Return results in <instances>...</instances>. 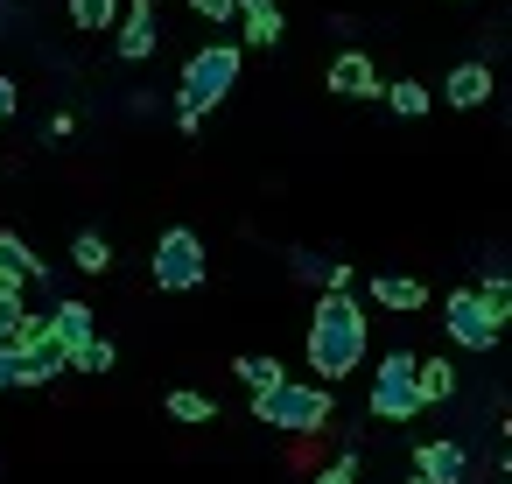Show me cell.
Returning a JSON list of instances; mask_svg holds the SVG:
<instances>
[{"label": "cell", "mask_w": 512, "mask_h": 484, "mask_svg": "<svg viewBox=\"0 0 512 484\" xmlns=\"http://www.w3.org/2000/svg\"><path fill=\"white\" fill-rule=\"evenodd\" d=\"M365 344H372L365 309L351 295H323L316 316H309V372H316V386H337L344 372H358L365 365Z\"/></svg>", "instance_id": "obj_1"}, {"label": "cell", "mask_w": 512, "mask_h": 484, "mask_svg": "<svg viewBox=\"0 0 512 484\" xmlns=\"http://www.w3.org/2000/svg\"><path fill=\"white\" fill-rule=\"evenodd\" d=\"M239 71H246L239 43H204V50L183 64V78H176V134H197L204 113L239 92Z\"/></svg>", "instance_id": "obj_2"}, {"label": "cell", "mask_w": 512, "mask_h": 484, "mask_svg": "<svg viewBox=\"0 0 512 484\" xmlns=\"http://www.w3.org/2000/svg\"><path fill=\"white\" fill-rule=\"evenodd\" d=\"M253 421L288 428V435H323V428H330V386H316V379H281L274 393H253Z\"/></svg>", "instance_id": "obj_3"}, {"label": "cell", "mask_w": 512, "mask_h": 484, "mask_svg": "<svg viewBox=\"0 0 512 484\" xmlns=\"http://www.w3.org/2000/svg\"><path fill=\"white\" fill-rule=\"evenodd\" d=\"M204 274H211L204 239H197L190 225H169V232L155 239V288H162V295H197Z\"/></svg>", "instance_id": "obj_4"}, {"label": "cell", "mask_w": 512, "mask_h": 484, "mask_svg": "<svg viewBox=\"0 0 512 484\" xmlns=\"http://www.w3.org/2000/svg\"><path fill=\"white\" fill-rule=\"evenodd\" d=\"M442 323H449V337L463 344V351H498V337H505V309H491L477 288H456L449 302H442Z\"/></svg>", "instance_id": "obj_5"}, {"label": "cell", "mask_w": 512, "mask_h": 484, "mask_svg": "<svg viewBox=\"0 0 512 484\" xmlns=\"http://www.w3.org/2000/svg\"><path fill=\"white\" fill-rule=\"evenodd\" d=\"M365 407H372L379 421H414V414H421V393H414V351H386V358H379Z\"/></svg>", "instance_id": "obj_6"}, {"label": "cell", "mask_w": 512, "mask_h": 484, "mask_svg": "<svg viewBox=\"0 0 512 484\" xmlns=\"http://www.w3.org/2000/svg\"><path fill=\"white\" fill-rule=\"evenodd\" d=\"M323 85H330L344 106H358V99H379L386 78H379V64H372L365 50H344V57H330V78H323Z\"/></svg>", "instance_id": "obj_7"}, {"label": "cell", "mask_w": 512, "mask_h": 484, "mask_svg": "<svg viewBox=\"0 0 512 484\" xmlns=\"http://www.w3.org/2000/svg\"><path fill=\"white\" fill-rule=\"evenodd\" d=\"M442 106H456V113H477L484 99H491V64L484 57H470V64H449V78H442V92H435Z\"/></svg>", "instance_id": "obj_8"}, {"label": "cell", "mask_w": 512, "mask_h": 484, "mask_svg": "<svg viewBox=\"0 0 512 484\" xmlns=\"http://www.w3.org/2000/svg\"><path fill=\"white\" fill-rule=\"evenodd\" d=\"M113 29H120V64H148L155 43H162V29H155V0H134L127 22H113Z\"/></svg>", "instance_id": "obj_9"}, {"label": "cell", "mask_w": 512, "mask_h": 484, "mask_svg": "<svg viewBox=\"0 0 512 484\" xmlns=\"http://www.w3.org/2000/svg\"><path fill=\"white\" fill-rule=\"evenodd\" d=\"M85 337H99V330H92V302L64 295V302L50 309V323H43V344H50V351H71V344H85Z\"/></svg>", "instance_id": "obj_10"}, {"label": "cell", "mask_w": 512, "mask_h": 484, "mask_svg": "<svg viewBox=\"0 0 512 484\" xmlns=\"http://www.w3.org/2000/svg\"><path fill=\"white\" fill-rule=\"evenodd\" d=\"M414 477H421V484H463V477H470L463 442H421V449H414Z\"/></svg>", "instance_id": "obj_11"}, {"label": "cell", "mask_w": 512, "mask_h": 484, "mask_svg": "<svg viewBox=\"0 0 512 484\" xmlns=\"http://www.w3.org/2000/svg\"><path fill=\"white\" fill-rule=\"evenodd\" d=\"M232 15H239V36L253 50H274L281 43V8H274V0H232Z\"/></svg>", "instance_id": "obj_12"}, {"label": "cell", "mask_w": 512, "mask_h": 484, "mask_svg": "<svg viewBox=\"0 0 512 484\" xmlns=\"http://www.w3.org/2000/svg\"><path fill=\"white\" fill-rule=\"evenodd\" d=\"M372 302H379V309L414 316V309H428V288H421L414 274H372Z\"/></svg>", "instance_id": "obj_13"}, {"label": "cell", "mask_w": 512, "mask_h": 484, "mask_svg": "<svg viewBox=\"0 0 512 484\" xmlns=\"http://www.w3.org/2000/svg\"><path fill=\"white\" fill-rule=\"evenodd\" d=\"M0 274H15V281H50V260H36L22 232H0Z\"/></svg>", "instance_id": "obj_14"}, {"label": "cell", "mask_w": 512, "mask_h": 484, "mask_svg": "<svg viewBox=\"0 0 512 484\" xmlns=\"http://www.w3.org/2000/svg\"><path fill=\"white\" fill-rule=\"evenodd\" d=\"M414 393H421V407L449 400V393H456V365H449V358H414Z\"/></svg>", "instance_id": "obj_15"}, {"label": "cell", "mask_w": 512, "mask_h": 484, "mask_svg": "<svg viewBox=\"0 0 512 484\" xmlns=\"http://www.w3.org/2000/svg\"><path fill=\"white\" fill-rule=\"evenodd\" d=\"M64 15H71L78 36H106L120 22V0H64Z\"/></svg>", "instance_id": "obj_16"}, {"label": "cell", "mask_w": 512, "mask_h": 484, "mask_svg": "<svg viewBox=\"0 0 512 484\" xmlns=\"http://www.w3.org/2000/svg\"><path fill=\"white\" fill-rule=\"evenodd\" d=\"M379 99H386V106H393L400 120H421V113L435 106V92H428L421 78H393V85H379Z\"/></svg>", "instance_id": "obj_17"}, {"label": "cell", "mask_w": 512, "mask_h": 484, "mask_svg": "<svg viewBox=\"0 0 512 484\" xmlns=\"http://www.w3.org/2000/svg\"><path fill=\"white\" fill-rule=\"evenodd\" d=\"M232 372H239V386H246V393H274V386L288 379V365H281V358H267V351H246Z\"/></svg>", "instance_id": "obj_18"}, {"label": "cell", "mask_w": 512, "mask_h": 484, "mask_svg": "<svg viewBox=\"0 0 512 484\" xmlns=\"http://www.w3.org/2000/svg\"><path fill=\"white\" fill-rule=\"evenodd\" d=\"M71 267H78V274H106V267H113L106 232H78V239H71Z\"/></svg>", "instance_id": "obj_19"}, {"label": "cell", "mask_w": 512, "mask_h": 484, "mask_svg": "<svg viewBox=\"0 0 512 484\" xmlns=\"http://www.w3.org/2000/svg\"><path fill=\"white\" fill-rule=\"evenodd\" d=\"M295 267H302L309 281H323L330 295H351V281H358V274H351V260H316V253H302Z\"/></svg>", "instance_id": "obj_20"}, {"label": "cell", "mask_w": 512, "mask_h": 484, "mask_svg": "<svg viewBox=\"0 0 512 484\" xmlns=\"http://www.w3.org/2000/svg\"><path fill=\"white\" fill-rule=\"evenodd\" d=\"M64 372H113V344H106V337L71 344V351H64Z\"/></svg>", "instance_id": "obj_21"}, {"label": "cell", "mask_w": 512, "mask_h": 484, "mask_svg": "<svg viewBox=\"0 0 512 484\" xmlns=\"http://www.w3.org/2000/svg\"><path fill=\"white\" fill-rule=\"evenodd\" d=\"M162 407H169L176 421H211V414H218V407H211V393H190V386H176Z\"/></svg>", "instance_id": "obj_22"}, {"label": "cell", "mask_w": 512, "mask_h": 484, "mask_svg": "<svg viewBox=\"0 0 512 484\" xmlns=\"http://www.w3.org/2000/svg\"><path fill=\"white\" fill-rule=\"evenodd\" d=\"M477 295H484V302H491V309H505V316H512V281H505V274H498V267H491V274H484V281H477Z\"/></svg>", "instance_id": "obj_23"}, {"label": "cell", "mask_w": 512, "mask_h": 484, "mask_svg": "<svg viewBox=\"0 0 512 484\" xmlns=\"http://www.w3.org/2000/svg\"><path fill=\"white\" fill-rule=\"evenodd\" d=\"M316 484H358V456L344 449V456H337L330 470H316Z\"/></svg>", "instance_id": "obj_24"}, {"label": "cell", "mask_w": 512, "mask_h": 484, "mask_svg": "<svg viewBox=\"0 0 512 484\" xmlns=\"http://www.w3.org/2000/svg\"><path fill=\"white\" fill-rule=\"evenodd\" d=\"M197 22H232V0H190Z\"/></svg>", "instance_id": "obj_25"}, {"label": "cell", "mask_w": 512, "mask_h": 484, "mask_svg": "<svg viewBox=\"0 0 512 484\" xmlns=\"http://www.w3.org/2000/svg\"><path fill=\"white\" fill-rule=\"evenodd\" d=\"M15 106H22V92H15V78H8V71H0V127L15 120Z\"/></svg>", "instance_id": "obj_26"}]
</instances>
